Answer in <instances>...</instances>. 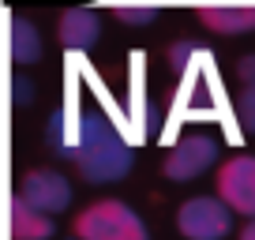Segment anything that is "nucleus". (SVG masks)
I'll list each match as a JSON object with an SVG mask.
<instances>
[{
  "label": "nucleus",
  "instance_id": "nucleus-1",
  "mask_svg": "<svg viewBox=\"0 0 255 240\" xmlns=\"http://www.w3.org/2000/svg\"><path fill=\"white\" fill-rule=\"evenodd\" d=\"M49 143L64 158H72L90 184H113L135 165L131 139L113 124V117H105L102 105H83L79 68L72 60H68V102L49 120Z\"/></svg>",
  "mask_w": 255,
  "mask_h": 240
},
{
  "label": "nucleus",
  "instance_id": "nucleus-2",
  "mask_svg": "<svg viewBox=\"0 0 255 240\" xmlns=\"http://www.w3.org/2000/svg\"><path fill=\"white\" fill-rule=\"evenodd\" d=\"M169 64L180 72V87L173 90V105H169V124L229 120V98L210 49H203L199 41H176L169 49Z\"/></svg>",
  "mask_w": 255,
  "mask_h": 240
},
{
  "label": "nucleus",
  "instance_id": "nucleus-3",
  "mask_svg": "<svg viewBox=\"0 0 255 240\" xmlns=\"http://www.w3.org/2000/svg\"><path fill=\"white\" fill-rule=\"evenodd\" d=\"M75 240H146V225L120 199H98L72 222Z\"/></svg>",
  "mask_w": 255,
  "mask_h": 240
},
{
  "label": "nucleus",
  "instance_id": "nucleus-4",
  "mask_svg": "<svg viewBox=\"0 0 255 240\" xmlns=\"http://www.w3.org/2000/svg\"><path fill=\"white\" fill-rule=\"evenodd\" d=\"M176 229L184 240H225L233 229V210L218 195H195L180 203Z\"/></svg>",
  "mask_w": 255,
  "mask_h": 240
},
{
  "label": "nucleus",
  "instance_id": "nucleus-5",
  "mask_svg": "<svg viewBox=\"0 0 255 240\" xmlns=\"http://www.w3.org/2000/svg\"><path fill=\"white\" fill-rule=\"evenodd\" d=\"M218 199L248 222L255 218V154H233L218 165Z\"/></svg>",
  "mask_w": 255,
  "mask_h": 240
},
{
  "label": "nucleus",
  "instance_id": "nucleus-6",
  "mask_svg": "<svg viewBox=\"0 0 255 240\" xmlns=\"http://www.w3.org/2000/svg\"><path fill=\"white\" fill-rule=\"evenodd\" d=\"M214 161H218V139L195 131V135H184V139H176V143L169 146L165 161H161V173H165L169 180H176V184H184V180L203 176Z\"/></svg>",
  "mask_w": 255,
  "mask_h": 240
},
{
  "label": "nucleus",
  "instance_id": "nucleus-7",
  "mask_svg": "<svg viewBox=\"0 0 255 240\" xmlns=\"http://www.w3.org/2000/svg\"><path fill=\"white\" fill-rule=\"evenodd\" d=\"M15 199H23L26 207L41 210V214H60L72 203V184L53 169H30V173L19 176Z\"/></svg>",
  "mask_w": 255,
  "mask_h": 240
},
{
  "label": "nucleus",
  "instance_id": "nucleus-8",
  "mask_svg": "<svg viewBox=\"0 0 255 240\" xmlns=\"http://www.w3.org/2000/svg\"><path fill=\"white\" fill-rule=\"evenodd\" d=\"M56 38L68 49V56H83L102 38V15L94 8H68L56 19Z\"/></svg>",
  "mask_w": 255,
  "mask_h": 240
},
{
  "label": "nucleus",
  "instance_id": "nucleus-9",
  "mask_svg": "<svg viewBox=\"0 0 255 240\" xmlns=\"http://www.w3.org/2000/svg\"><path fill=\"white\" fill-rule=\"evenodd\" d=\"M146 56L131 53V75H128V128H131V143L146 135V120H150V102H146Z\"/></svg>",
  "mask_w": 255,
  "mask_h": 240
},
{
  "label": "nucleus",
  "instance_id": "nucleus-10",
  "mask_svg": "<svg viewBox=\"0 0 255 240\" xmlns=\"http://www.w3.org/2000/svg\"><path fill=\"white\" fill-rule=\"evenodd\" d=\"M195 15H199V23L207 30L225 34V38L255 30V8L252 4H210V8H199Z\"/></svg>",
  "mask_w": 255,
  "mask_h": 240
},
{
  "label": "nucleus",
  "instance_id": "nucleus-11",
  "mask_svg": "<svg viewBox=\"0 0 255 240\" xmlns=\"http://www.w3.org/2000/svg\"><path fill=\"white\" fill-rule=\"evenodd\" d=\"M38 60H41V34H38V26H34L26 15L11 11V64L26 68V64H38Z\"/></svg>",
  "mask_w": 255,
  "mask_h": 240
},
{
  "label": "nucleus",
  "instance_id": "nucleus-12",
  "mask_svg": "<svg viewBox=\"0 0 255 240\" xmlns=\"http://www.w3.org/2000/svg\"><path fill=\"white\" fill-rule=\"evenodd\" d=\"M11 237L15 240H49L53 237V218L11 195Z\"/></svg>",
  "mask_w": 255,
  "mask_h": 240
},
{
  "label": "nucleus",
  "instance_id": "nucleus-13",
  "mask_svg": "<svg viewBox=\"0 0 255 240\" xmlns=\"http://www.w3.org/2000/svg\"><path fill=\"white\" fill-rule=\"evenodd\" d=\"M240 117L255 128V56L240 64Z\"/></svg>",
  "mask_w": 255,
  "mask_h": 240
},
{
  "label": "nucleus",
  "instance_id": "nucleus-14",
  "mask_svg": "<svg viewBox=\"0 0 255 240\" xmlns=\"http://www.w3.org/2000/svg\"><path fill=\"white\" fill-rule=\"evenodd\" d=\"M113 15H117L120 23H128V26H150L154 19H158V8H131V4H117Z\"/></svg>",
  "mask_w": 255,
  "mask_h": 240
},
{
  "label": "nucleus",
  "instance_id": "nucleus-15",
  "mask_svg": "<svg viewBox=\"0 0 255 240\" xmlns=\"http://www.w3.org/2000/svg\"><path fill=\"white\" fill-rule=\"evenodd\" d=\"M11 87H15V105H26V102H34V83H26V79H23V72H15Z\"/></svg>",
  "mask_w": 255,
  "mask_h": 240
},
{
  "label": "nucleus",
  "instance_id": "nucleus-16",
  "mask_svg": "<svg viewBox=\"0 0 255 240\" xmlns=\"http://www.w3.org/2000/svg\"><path fill=\"white\" fill-rule=\"evenodd\" d=\"M240 240H255V218L244 225V229H240Z\"/></svg>",
  "mask_w": 255,
  "mask_h": 240
}]
</instances>
